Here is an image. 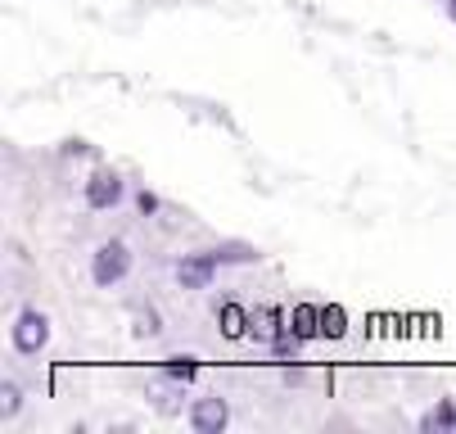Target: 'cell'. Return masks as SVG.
<instances>
[{
    "instance_id": "obj_14",
    "label": "cell",
    "mask_w": 456,
    "mask_h": 434,
    "mask_svg": "<svg viewBox=\"0 0 456 434\" xmlns=\"http://www.w3.org/2000/svg\"><path fill=\"white\" fill-rule=\"evenodd\" d=\"M447 10H452V19H456V0H447Z\"/></svg>"
},
{
    "instance_id": "obj_11",
    "label": "cell",
    "mask_w": 456,
    "mask_h": 434,
    "mask_svg": "<svg viewBox=\"0 0 456 434\" xmlns=\"http://www.w3.org/2000/svg\"><path fill=\"white\" fill-rule=\"evenodd\" d=\"M19 403H23V394H19V385H5V389H0V416H14L19 412Z\"/></svg>"
},
{
    "instance_id": "obj_6",
    "label": "cell",
    "mask_w": 456,
    "mask_h": 434,
    "mask_svg": "<svg viewBox=\"0 0 456 434\" xmlns=\"http://www.w3.org/2000/svg\"><path fill=\"white\" fill-rule=\"evenodd\" d=\"M217 322H222V335H226V340H244L248 326H253V317L244 313L240 303H222V307H217Z\"/></svg>"
},
{
    "instance_id": "obj_9",
    "label": "cell",
    "mask_w": 456,
    "mask_h": 434,
    "mask_svg": "<svg viewBox=\"0 0 456 434\" xmlns=\"http://www.w3.org/2000/svg\"><path fill=\"white\" fill-rule=\"evenodd\" d=\"M344 331H348V317H344V307H339V303L321 307V335H325V340H339Z\"/></svg>"
},
{
    "instance_id": "obj_10",
    "label": "cell",
    "mask_w": 456,
    "mask_h": 434,
    "mask_svg": "<svg viewBox=\"0 0 456 434\" xmlns=\"http://www.w3.org/2000/svg\"><path fill=\"white\" fill-rule=\"evenodd\" d=\"M167 376L172 381H194V357H167Z\"/></svg>"
},
{
    "instance_id": "obj_4",
    "label": "cell",
    "mask_w": 456,
    "mask_h": 434,
    "mask_svg": "<svg viewBox=\"0 0 456 434\" xmlns=\"http://www.w3.org/2000/svg\"><path fill=\"white\" fill-rule=\"evenodd\" d=\"M122 200V181H118V172H95L91 181H86V204L91 209H113Z\"/></svg>"
},
{
    "instance_id": "obj_3",
    "label": "cell",
    "mask_w": 456,
    "mask_h": 434,
    "mask_svg": "<svg viewBox=\"0 0 456 434\" xmlns=\"http://www.w3.org/2000/svg\"><path fill=\"white\" fill-rule=\"evenodd\" d=\"M45 340H50V322H45L41 313H23V317L14 322V348H19V353H41Z\"/></svg>"
},
{
    "instance_id": "obj_1",
    "label": "cell",
    "mask_w": 456,
    "mask_h": 434,
    "mask_svg": "<svg viewBox=\"0 0 456 434\" xmlns=\"http://www.w3.org/2000/svg\"><path fill=\"white\" fill-rule=\"evenodd\" d=\"M126 267H132L126 244H122V240H109V244H100V254H95V263H91V276H95V285H118V281L126 276Z\"/></svg>"
},
{
    "instance_id": "obj_8",
    "label": "cell",
    "mask_w": 456,
    "mask_h": 434,
    "mask_svg": "<svg viewBox=\"0 0 456 434\" xmlns=\"http://www.w3.org/2000/svg\"><path fill=\"white\" fill-rule=\"evenodd\" d=\"M289 331H294L298 340H312V335H321V307H312V303H298V307H294V317H289Z\"/></svg>"
},
{
    "instance_id": "obj_12",
    "label": "cell",
    "mask_w": 456,
    "mask_h": 434,
    "mask_svg": "<svg viewBox=\"0 0 456 434\" xmlns=\"http://www.w3.org/2000/svg\"><path fill=\"white\" fill-rule=\"evenodd\" d=\"M443 425H456V398H452L443 412H429V416H425V430H443Z\"/></svg>"
},
{
    "instance_id": "obj_13",
    "label": "cell",
    "mask_w": 456,
    "mask_h": 434,
    "mask_svg": "<svg viewBox=\"0 0 456 434\" xmlns=\"http://www.w3.org/2000/svg\"><path fill=\"white\" fill-rule=\"evenodd\" d=\"M154 209H159V200L150 191H141V213H154Z\"/></svg>"
},
{
    "instance_id": "obj_2",
    "label": "cell",
    "mask_w": 456,
    "mask_h": 434,
    "mask_svg": "<svg viewBox=\"0 0 456 434\" xmlns=\"http://www.w3.org/2000/svg\"><path fill=\"white\" fill-rule=\"evenodd\" d=\"M226 421H231L226 398H200V403L190 407V425H194V434H222Z\"/></svg>"
},
{
    "instance_id": "obj_7",
    "label": "cell",
    "mask_w": 456,
    "mask_h": 434,
    "mask_svg": "<svg viewBox=\"0 0 456 434\" xmlns=\"http://www.w3.org/2000/svg\"><path fill=\"white\" fill-rule=\"evenodd\" d=\"M285 331H289V326H281V313H276V307H263V313H253V326H248V335H253V340H263V344H276Z\"/></svg>"
},
{
    "instance_id": "obj_5",
    "label": "cell",
    "mask_w": 456,
    "mask_h": 434,
    "mask_svg": "<svg viewBox=\"0 0 456 434\" xmlns=\"http://www.w3.org/2000/svg\"><path fill=\"white\" fill-rule=\"evenodd\" d=\"M213 272H217V263H213L208 254H200V258H185V263L176 267V281H181L185 290H208Z\"/></svg>"
}]
</instances>
